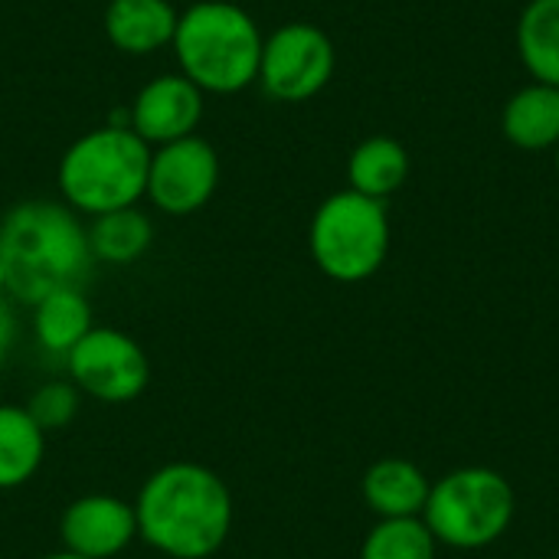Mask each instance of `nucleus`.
Segmentation results:
<instances>
[{"instance_id": "f03ea898", "label": "nucleus", "mask_w": 559, "mask_h": 559, "mask_svg": "<svg viewBox=\"0 0 559 559\" xmlns=\"http://www.w3.org/2000/svg\"><path fill=\"white\" fill-rule=\"evenodd\" d=\"M0 259L7 292L16 301L36 305L56 288H79L92 269L88 226L66 203L26 200L0 223Z\"/></svg>"}, {"instance_id": "a211bd4d", "label": "nucleus", "mask_w": 559, "mask_h": 559, "mask_svg": "<svg viewBox=\"0 0 559 559\" xmlns=\"http://www.w3.org/2000/svg\"><path fill=\"white\" fill-rule=\"evenodd\" d=\"M518 52L534 82L559 85V0H531L521 10Z\"/></svg>"}, {"instance_id": "9d476101", "label": "nucleus", "mask_w": 559, "mask_h": 559, "mask_svg": "<svg viewBox=\"0 0 559 559\" xmlns=\"http://www.w3.org/2000/svg\"><path fill=\"white\" fill-rule=\"evenodd\" d=\"M128 108L131 131L147 147H160L197 134V124L203 118V92L183 72H167L141 85Z\"/></svg>"}, {"instance_id": "4468645a", "label": "nucleus", "mask_w": 559, "mask_h": 559, "mask_svg": "<svg viewBox=\"0 0 559 559\" xmlns=\"http://www.w3.org/2000/svg\"><path fill=\"white\" fill-rule=\"evenodd\" d=\"M504 138L521 151H554L559 144V85L531 82L501 111Z\"/></svg>"}, {"instance_id": "4be33fe9", "label": "nucleus", "mask_w": 559, "mask_h": 559, "mask_svg": "<svg viewBox=\"0 0 559 559\" xmlns=\"http://www.w3.org/2000/svg\"><path fill=\"white\" fill-rule=\"evenodd\" d=\"M13 341H16V318H13L10 305L0 298V364L10 357V350H13Z\"/></svg>"}, {"instance_id": "f257e3e1", "label": "nucleus", "mask_w": 559, "mask_h": 559, "mask_svg": "<svg viewBox=\"0 0 559 559\" xmlns=\"http://www.w3.org/2000/svg\"><path fill=\"white\" fill-rule=\"evenodd\" d=\"M233 495L226 481L197 462L157 468L138 491V537L170 559H210L233 531Z\"/></svg>"}, {"instance_id": "2eb2a0df", "label": "nucleus", "mask_w": 559, "mask_h": 559, "mask_svg": "<svg viewBox=\"0 0 559 559\" xmlns=\"http://www.w3.org/2000/svg\"><path fill=\"white\" fill-rule=\"evenodd\" d=\"M95 328L92 308L82 288H56L33 305V337L39 350L52 357H69V350Z\"/></svg>"}, {"instance_id": "ddd939ff", "label": "nucleus", "mask_w": 559, "mask_h": 559, "mask_svg": "<svg viewBox=\"0 0 559 559\" xmlns=\"http://www.w3.org/2000/svg\"><path fill=\"white\" fill-rule=\"evenodd\" d=\"M432 481L409 459H380L364 475V501L380 521L423 518Z\"/></svg>"}, {"instance_id": "0eeeda50", "label": "nucleus", "mask_w": 559, "mask_h": 559, "mask_svg": "<svg viewBox=\"0 0 559 559\" xmlns=\"http://www.w3.org/2000/svg\"><path fill=\"white\" fill-rule=\"evenodd\" d=\"M337 52L331 36L314 23H285L262 43L259 82L275 102H308L334 75Z\"/></svg>"}, {"instance_id": "f8f14e48", "label": "nucleus", "mask_w": 559, "mask_h": 559, "mask_svg": "<svg viewBox=\"0 0 559 559\" xmlns=\"http://www.w3.org/2000/svg\"><path fill=\"white\" fill-rule=\"evenodd\" d=\"M177 20L170 0H111L105 7V36L128 56H151L174 43Z\"/></svg>"}, {"instance_id": "1a4fd4ad", "label": "nucleus", "mask_w": 559, "mask_h": 559, "mask_svg": "<svg viewBox=\"0 0 559 559\" xmlns=\"http://www.w3.org/2000/svg\"><path fill=\"white\" fill-rule=\"evenodd\" d=\"M219 187V157L200 134L151 147L144 197L167 216H190L203 210Z\"/></svg>"}, {"instance_id": "423d86ee", "label": "nucleus", "mask_w": 559, "mask_h": 559, "mask_svg": "<svg viewBox=\"0 0 559 559\" xmlns=\"http://www.w3.org/2000/svg\"><path fill=\"white\" fill-rule=\"evenodd\" d=\"M308 246L314 265L341 285L373 278L390 255V216L383 200L357 190L331 193L311 216Z\"/></svg>"}, {"instance_id": "dca6fc26", "label": "nucleus", "mask_w": 559, "mask_h": 559, "mask_svg": "<svg viewBox=\"0 0 559 559\" xmlns=\"http://www.w3.org/2000/svg\"><path fill=\"white\" fill-rule=\"evenodd\" d=\"M409 177V154L396 138L377 134L360 141L350 151L347 160V180L350 190L370 197V200H386L393 197Z\"/></svg>"}, {"instance_id": "f3484780", "label": "nucleus", "mask_w": 559, "mask_h": 559, "mask_svg": "<svg viewBox=\"0 0 559 559\" xmlns=\"http://www.w3.org/2000/svg\"><path fill=\"white\" fill-rule=\"evenodd\" d=\"M46 455V432L26 406H0V491L33 481Z\"/></svg>"}, {"instance_id": "412c9836", "label": "nucleus", "mask_w": 559, "mask_h": 559, "mask_svg": "<svg viewBox=\"0 0 559 559\" xmlns=\"http://www.w3.org/2000/svg\"><path fill=\"white\" fill-rule=\"evenodd\" d=\"M79 403H82V393L72 380H49L29 396L26 413L49 436L56 429H66L79 416Z\"/></svg>"}, {"instance_id": "5701e85b", "label": "nucleus", "mask_w": 559, "mask_h": 559, "mask_svg": "<svg viewBox=\"0 0 559 559\" xmlns=\"http://www.w3.org/2000/svg\"><path fill=\"white\" fill-rule=\"evenodd\" d=\"M39 559H85V557H75V554L62 550V554H46V557H39Z\"/></svg>"}, {"instance_id": "393cba45", "label": "nucleus", "mask_w": 559, "mask_h": 559, "mask_svg": "<svg viewBox=\"0 0 559 559\" xmlns=\"http://www.w3.org/2000/svg\"><path fill=\"white\" fill-rule=\"evenodd\" d=\"M554 160H557V170H559V144L554 147Z\"/></svg>"}, {"instance_id": "7ed1b4c3", "label": "nucleus", "mask_w": 559, "mask_h": 559, "mask_svg": "<svg viewBox=\"0 0 559 559\" xmlns=\"http://www.w3.org/2000/svg\"><path fill=\"white\" fill-rule=\"evenodd\" d=\"M262 43L259 23L239 3L200 0L180 13L170 49L203 95H233L259 82Z\"/></svg>"}, {"instance_id": "aec40b11", "label": "nucleus", "mask_w": 559, "mask_h": 559, "mask_svg": "<svg viewBox=\"0 0 559 559\" xmlns=\"http://www.w3.org/2000/svg\"><path fill=\"white\" fill-rule=\"evenodd\" d=\"M436 537L423 518L377 521L360 547V559H436Z\"/></svg>"}, {"instance_id": "39448f33", "label": "nucleus", "mask_w": 559, "mask_h": 559, "mask_svg": "<svg viewBox=\"0 0 559 559\" xmlns=\"http://www.w3.org/2000/svg\"><path fill=\"white\" fill-rule=\"evenodd\" d=\"M518 514L511 481L485 465H468L442 475L426 501L423 521L436 544L452 550H485L498 544Z\"/></svg>"}, {"instance_id": "6ab92c4d", "label": "nucleus", "mask_w": 559, "mask_h": 559, "mask_svg": "<svg viewBox=\"0 0 559 559\" xmlns=\"http://www.w3.org/2000/svg\"><path fill=\"white\" fill-rule=\"evenodd\" d=\"M154 242V226L138 206L111 210L92 219L88 226V249L92 259L108 265H131L138 262Z\"/></svg>"}, {"instance_id": "9b49d317", "label": "nucleus", "mask_w": 559, "mask_h": 559, "mask_svg": "<svg viewBox=\"0 0 559 559\" xmlns=\"http://www.w3.org/2000/svg\"><path fill=\"white\" fill-rule=\"evenodd\" d=\"M62 547L75 557L115 559L138 540L134 504L115 495H85L59 521Z\"/></svg>"}, {"instance_id": "6e6552de", "label": "nucleus", "mask_w": 559, "mask_h": 559, "mask_svg": "<svg viewBox=\"0 0 559 559\" xmlns=\"http://www.w3.org/2000/svg\"><path fill=\"white\" fill-rule=\"evenodd\" d=\"M79 393L98 403H131L147 390L151 364L134 337L115 328H92L66 357Z\"/></svg>"}, {"instance_id": "20e7f679", "label": "nucleus", "mask_w": 559, "mask_h": 559, "mask_svg": "<svg viewBox=\"0 0 559 559\" xmlns=\"http://www.w3.org/2000/svg\"><path fill=\"white\" fill-rule=\"evenodd\" d=\"M151 147L131 128H92L59 160V193L79 216L138 206L147 190Z\"/></svg>"}, {"instance_id": "b1692460", "label": "nucleus", "mask_w": 559, "mask_h": 559, "mask_svg": "<svg viewBox=\"0 0 559 559\" xmlns=\"http://www.w3.org/2000/svg\"><path fill=\"white\" fill-rule=\"evenodd\" d=\"M3 292H7V269H3V259H0V298H3Z\"/></svg>"}]
</instances>
